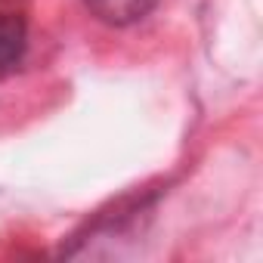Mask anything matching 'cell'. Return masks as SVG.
Segmentation results:
<instances>
[{"label":"cell","mask_w":263,"mask_h":263,"mask_svg":"<svg viewBox=\"0 0 263 263\" xmlns=\"http://www.w3.org/2000/svg\"><path fill=\"white\" fill-rule=\"evenodd\" d=\"M84 7L90 10V16L102 25L111 28H127L143 22L155 7L158 0H84Z\"/></svg>","instance_id":"1"},{"label":"cell","mask_w":263,"mask_h":263,"mask_svg":"<svg viewBox=\"0 0 263 263\" xmlns=\"http://www.w3.org/2000/svg\"><path fill=\"white\" fill-rule=\"evenodd\" d=\"M25 44H28V31L22 16L0 13V68L16 65L25 53Z\"/></svg>","instance_id":"2"}]
</instances>
